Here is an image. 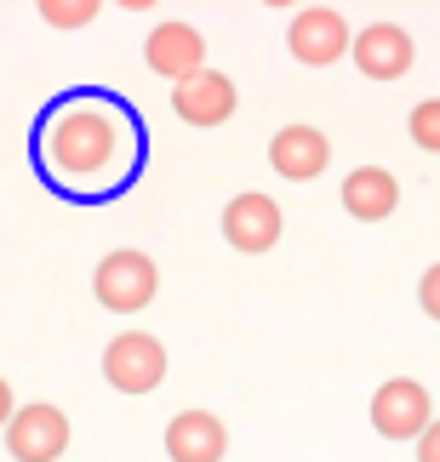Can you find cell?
Listing matches in <instances>:
<instances>
[{
    "label": "cell",
    "instance_id": "obj_1",
    "mask_svg": "<svg viewBox=\"0 0 440 462\" xmlns=\"http://www.w3.org/2000/svg\"><path fill=\"white\" fill-rule=\"evenodd\" d=\"M126 115H103L86 97H58L41 115V132H34V160H41V177L51 189L75 194L86 177H103L126 149Z\"/></svg>",
    "mask_w": 440,
    "mask_h": 462
},
{
    "label": "cell",
    "instance_id": "obj_2",
    "mask_svg": "<svg viewBox=\"0 0 440 462\" xmlns=\"http://www.w3.org/2000/svg\"><path fill=\"white\" fill-rule=\"evenodd\" d=\"M154 286H161L154 257L132 252V245L109 252V257L98 263V274H92V291H98V303L109 309V314H137V309H149V303H154Z\"/></svg>",
    "mask_w": 440,
    "mask_h": 462
},
{
    "label": "cell",
    "instance_id": "obj_3",
    "mask_svg": "<svg viewBox=\"0 0 440 462\" xmlns=\"http://www.w3.org/2000/svg\"><path fill=\"white\" fill-rule=\"evenodd\" d=\"M103 377H109V388H120V394H149V388H161V377H166L161 337L120 331L115 343L103 348Z\"/></svg>",
    "mask_w": 440,
    "mask_h": 462
},
{
    "label": "cell",
    "instance_id": "obj_4",
    "mask_svg": "<svg viewBox=\"0 0 440 462\" xmlns=\"http://www.w3.org/2000/svg\"><path fill=\"white\" fill-rule=\"evenodd\" d=\"M435 422V405H429V388L412 383V377H389L372 394V429L383 439H424V429Z\"/></svg>",
    "mask_w": 440,
    "mask_h": 462
},
{
    "label": "cell",
    "instance_id": "obj_5",
    "mask_svg": "<svg viewBox=\"0 0 440 462\" xmlns=\"http://www.w3.org/2000/svg\"><path fill=\"white\" fill-rule=\"evenodd\" d=\"M6 451L17 462H58L69 451V417L58 405H23L6 422Z\"/></svg>",
    "mask_w": 440,
    "mask_h": 462
},
{
    "label": "cell",
    "instance_id": "obj_6",
    "mask_svg": "<svg viewBox=\"0 0 440 462\" xmlns=\"http://www.w3.org/2000/svg\"><path fill=\"white\" fill-rule=\"evenodd\" d=\"M286 46H292L297 63L326 69V63H338L355 41H349V23L332 6H304V12L292 17V29H286Z\"/></svg>",
    "mask_w": 440,
    "mask_h": 462
},
{
    "label": "cell",
    "instance_id": "obj_7",
    "mask_svg": "<svg viewBox=\"0 0 440 462\" xmlns=\"http://www.w3.org/2000/svg\"><path fill=\"white\" fill-rule=\"evenodd\" d=\"M223 240L235 245V252H246V257L269 252L280 240V206L269 194H235V200L223 206Z\"/></svg>",
    "mask_w": 440,
    "mask_h": 462
},
{
    "label": "cell",
    "instance_id": "obj_8",
    "mask_svg": "<svg viewBox=\"0 0 440 462\" xmlns=\"http://www.w3.org/2000/svg\"><path fill=\"white\" fill-rule=\"evenodd\" d=\"M349 51H355V69L366 80H400L412 69V34L400 23H366Z\"/></svg>",
    "mask_w": 440,
    "mask_h": 462
},
{
    "label": "cell",
    "instance_id": "obj_9",
    "mask_svg": "<svg viewBox=\"0 0 440 462\" xmlns=\"http://www.w3.org/2000/svg\"><path fill=\"white\" fill-rule=\"evenodd\" d=\"M144 58H149L154 75H166V80L183 86L189 75H201V69H206V41H201L195 23H161V29H149Z\"/></svg>",
    "mask_w": 440,
    "mask_h": 462
},
{
    "label": "cell",
    "instance_id": "obj_10",
    "mask_svg": "<svg viewBox=\"0 0 440 462\" xmlns=\"http://www.w3.org/2000/svg\"><path fill=\"white\" fill-rule=\"evenodd\" d=\"M172 109H178L183 126H223L235 115V80L218 75V69H201L172 92Z\"/></svg>",
    "mask_w": 440,
    "mask_h": 462
},
{
    "label": "cell",
    "instance_id": "obj_11",
    "mask_svg": "<svg viewBox=\"0 0 440 462\" xmlns=\"http://www.w3.org/2000/svg\"><path fill=\"white\" fill-rule=\"evenodd\" d=\"M332 160V143L314 126H280L269 137V166L286 177V183H309V177H321Z\"/></svg>",
    "mask_w": 440,
    "mask_h": 462
},
{
    "label": "cell",
    "instance_id": "obj_12",
    "mask_svg": "<svg viewBox=\"0 0 440 462\" xmlns=\"http://www.w3.org/2000/svg\"><path fill=\"white\" fill-rule=\"evenodd\" d=\"M229 434L212 411H178L166 422V457L172 462H223Z\"/></svg>",
    "mask_w": 440,
    "mask_h": 462
},
{
    "label": "cell",
    "instance_id": "obj_13",
    "mask_svg": "<svg viewBox=\"0 0 440 462\" xmlns=\"http://www.w3.org/2000/svg\"><path fill=\"white\" fill-rule=\"evenodd\" d=\"M395 206H400V183L383 166H360L343 177V211L355 223H383L395 217Z\"/></svg>",
    "mask_w": 440,
    "mask_h": 462
},
{
    "label": "cell",
    "instance_id": "obj_14",
    "mask_svg": "<svg viewBox=\"0 0 440 462\" xmlns=\"http://www.w3.org/2000/svg\"><path fill=\"white\" fill-rule=\"evenodd\" d=\"M41 17L51 29H86L98 17V0H41Z\"/></svg>",
    "mask_w": 440,
    "mask_h": 462
},
{
    "label": "cell",
    "instance_id": "obj_15",
    "mask_svg": "<svg viewBox=\"0 0 440 462\" xmlns=\"http://www.w3.org/2000/svg\"><path fill=\"white\" fill-rule=\"evenodd\" d=\"M407 132H412V143H417V149L440 154V97H424V103H417L412 120H407Z\"/></svg>",
    "mask_w": 440,
    "mask_h": 462
},
{
    "label": "cell",
    "instance_id": "obj_16",
    "mask_svg": "<svg viewBox=\"0 0 440 462\" xmlns=\"http://www.w3.org/2000/svg\"><path fill=\"white\" fill-rule=\"evenodd\" d=\"M417 303H424V314H429V319H440V263L424 274V286H417Z\"/></svg>",
    "mask_w": 440,
    "mask_h": 462
},
{
    "label": "cell",
    "instance_id": "obj_17",
    "mask_svg": "<svg viewBox=\"0 0 440 462\" xmlns=\"http://www.w3.org/2000/svg\"><path fill=\"white\" fill-rule=\"evenodd\" d=\"M417 462H440V422H429L424 439H417Z\"/></svg>",
    "mask_w": 440,
    "mask_h": 462
},
{
    "label": "cell",
    "instance_id": "obj_18",
    "mask_svg": "<svg viewBox=\"0 0 440 462\" xmlns=\"http://www.w3.org/2000/svg\"><path fill=\"white\" fill-rule=\"evenodd\" d=\"M17 417V405H12V388H6V377H0V429Z\"/></svg>",
    "mask_w": 440,
    "mask_h": 462
}]
</instances>
